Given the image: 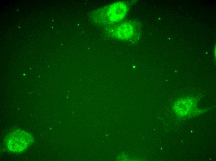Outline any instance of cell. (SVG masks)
I'll return each instance as SVG.
<instances>
[{
    "label": "cell",
    "instance_id": "obj_1",
    "mask_svg": "<svg viewBox=\"0 0 216 161\" xmlns=\"http://www.w3.org/2000/svg\"><path fill=\"white\" fill-rule=\"evenodd\" d=\"M33 142V138L30 133L19 129L11 131L6 139L7 148L10 151L14 153L23 152Z\"/></svg>",
    "mask_w": 216,
    "mask_h": 161
}]
</instances>
